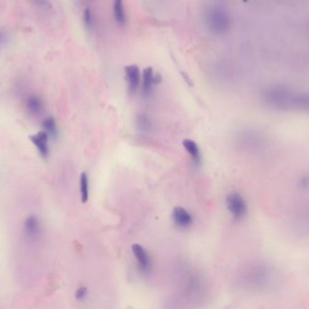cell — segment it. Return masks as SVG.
<instances>
[{
  "label": "cell",
  "instance_id": "7",
  "mask_svg": "<svg viewBox=\"0 0 309 309\" xmlns=\"http://www.w3.org/2000/svg\"><path fill=\"white\" fill-rule=\"evenodd\" d=\"M131 251L134 255L135 259L137 260L138 263H139V267L141 268V270L144 273H148L149 270H150V267H151L150 266L151 262H150L149 256L147 254L145 247H142L139 244H133L131 246Z\"/></svg>",
  "mask_w": 309,
  "mask_h": 309
},
{
  "label": "cell",
  "instance_id": "12",
  "mask_svg": "<svg viewBox=\"0 0 309 309\" xmlns=\"http://www.w3.org/2000/svg\"><path fill=\"white\" fill-rule=\"evenodd\" d=\"M114 16L117 24L124 26L126 23V14L124 9V0H114Z\"/></svg>",
  "mask_w": 309,
  "mask_h": 309
},
{
  "label": "cell",
  "instance_id": "1",
  "mask_svg": "<svg viewBox=\"0 0 309 309\" xmlns=\"http://www.w3.org/2000/svg\"><path fill=\"white\" fill-rule=\"evenodd\" d=\"M263 97L266 103L276 108L308 107L309 99L307 95L295 93L282 86H273L264 91Z\"/></svg>",
  "mask_w": 309,
  "mask_h": 309
},
{
  "label": "cell",
  "instance_id": "17",
  "mask_svg": "<svg viewBox=\"0 0 309 309\" xmlns=\"http://www.w3.org/2000/svg\"><path fill=\"white\" fill-rule=\"evenodd\" d=\"M138 126L141 130H148L150 129V126H151V123H150V120L149 118L145 115V114H141L138 116L137 119Z\"/></svg>",
  "mask_w": 309,
  "mask_h": 309
},
{
  "label": "cell",
  "instance_id": "11",
  "mask_svg": "<svg viewBox=\"0 0 309 309\" xmlns=\"http://www.w3.org/2000/svg\"><path fill=\"white\" fill-rule=\"evenodd\" d=\"M40 223L39 220L34 217L30 216L25 221V229L29 237H36L40 232Z\"/></svg>",
  "mask_w": 309,
  "mask_h": 309
},
{
  "label": "cell",
  "instance_id": "14",
  "mask_svg": "<svg viewBox=\"0 0 309 309\" xmlns=\"http://www.w3.org/2000/svg\"><path fill=\"white\" fill-rule=\"evenodd\" d=\"M80 194L82 202H87L89 199V180L85 172H82L80 176Z\"/></svg>",
  "mask_w": 309,
  "mask_h": 309
},
{
  "label": "cell",
  "instance_id": "13",
  "mask_svg": "<svg viewBox=\"0 0 309 309\" xmlns=\"http://www.w3.org/2000/svg\"><path fill=\"white\" fill-rule=\"evenodd\" d=\"M42 127L44 130L49 134V137L56 139L58 136V129L56 126L55 118L50 116L46 118L42 123Z\"/></svg>",
  "mask_w": 309,
  "mask_h": 309
},
{
  "label": "cell",
  "instance_id": "6",
  "mask_svg": "<svg viewBox=\"0 0 309 309\" xmlns=\"http://www.w3.org/2000/svg\"><path fill=\"white\" fill-rule=\"evenodd\" d=\"M32 144L36 147L43 157H48L49 154V134L45 130H40L36 134L29 136Z\"/></svg>",
  "mask_w": 309,
  "mask_h": 309
},
{
  "label": "cell",
  "instance_id": "19",
  "mask_svg": "<svg viewBox=\"0 0 309 309\" xmlns=\"http://www.w3.org/2000/svg\"><path fill=\"white\" fill-rule=\"evenodd\" d=\"M5 39H6V37L4 36V34L0 32V43H4Z\"/></svg>",
  "mask_w": 309,
  "mask_h": 309
},
{
  "label": "cell",
  "instance_id": "5",
  "mask_svg": "<svg viewBox=\"0 0 309 309\" xmlns=\"http://www.w3.org/2000/svg\"><path fill=\"white\" fill-rule=\"evenodd\" d=\"M126 80L128 82V88L130 93H134L141 82V71L135 65H127L124 68Z\"/></svg>",
  "mask_w": 309,
  "mask_h": 309
},
{
  "label": "cell",
  "instance_id": "9",
  "mask_svg": "<svg viewBox=\"0 0 309 309\" xmlns=\"http://www.w3.org/2000/svg\"><path fill=\"white\" fill-rule=\"evenodd\" d=\"M157 82V76L154 75L151 67H147L144 70L143 74V90L144 94L148 96L151 94L152 86Z\"/></svg>",
  "mask_w": 309,
  "mask_h": 309
},
{
  "label": "cell",
  "instance_id": "16",
  "mask_svg": "<svg viewBox=\"0 0 309 309\" xmlns=\"http://www.w3.org/2000/svg\"><path fill=\"white\" fill-rule=\"evenodd\" d=\"M31 2L34 4L35 7H39L45 11H52L53 6L50 0H31Z\"/></svg>",
  "mask_w": 309,
  "mask_h": 309
},
{
  "label": "cell",
  "instance_id": "10",
  "mask_svg": "<svg viewBox=\"0 0 309 309\" xmlns=\"http://www.w3.org/2000/svg\"><path fill=\"white\" fill-rule=\"evenodd\" d=\"M182 145H183L186 151L190 153V155L192 156L194 163L199 164V163H200L201 157H200L199 146L197 145V144L193 140H191V139H184L182 141Z\"/></svg>",
  "mask_w": 309,
  "mask_h": 309
},
{
  "label": "cell",
  "instance_id": "3",
  "mask_svg": "<svg viewBox=\"0 0 309 309\" xmlns=\"http://www.w3.org/2000/svg\"><path fill=\"white\" fill-rule=\"evenodd\" d=\"M227 207L236 220H241L247 212L246 202L238 193H231L228 196Z\"/></svg>",
  "mask_w": 309,
  "mask_h": 309
},
{
  "label": "cell",
  "instance_id": "8",
  "mask_svg": "<svg viewBox=\"0 0 309 309\" xmlns=\"http://www.w3.org/2000/svg\"><path fill=\"white\" fill-rule=\"evenodd\" d=\"M172 217L174 222L181 228L189 227L193 223V217L190 213L181 207H176L173 210Z\"/></svg>",
  "mask_w": 309,
  "mask_h": 309
},
{
  "label": "cell",
  "instance_id": "15",
  "mask_svg": "<svg viewBox=\"0 0 309 309\" xmlns=\"http://www.w3.org/2000/svg\"><path fill=\"white\" fill-rule=\"evenodd\" d=\"M82 19H83V23H84V26L86 27L87 29L92 30L93 28H95V16L93 11L90 9L89 7H86L83 11V14H82Z\"/></svg>",
  "mask_w": 309,
  "mask_h": 309
},
{
  "label": "cell",
  "instance_id": "20",
  "mask_svg": "<svg viewBox=\"0 0 309 309\" xmlns=\"http://www.w3.org/2000/svg\"><path fill=\"white\" fill-rule=\"evenodd\" d=\"M245 1H246V0H245Z\"/></svg>",
  "mask_w": 309,
  "mask_h": 309
},
{
  "label": "cell",
  "instance_id": "4",
  "mask_svg": "<svg viewBox=\"0 0 309 309\" xmlns=\"http://www.w3.org/2000/svg\"><path fill=\"white\" fill-rule=\"evenodd\" d=\"M26 109L32 116H39L45 111V103L37 95H29L26 99Z\"/></svg>",
  "mask_w": 309,
  "mask_h": 309
},
{
  "label": "cell",
  "instance_id": "2",
  "mask_svg": "<svg viewBox=\"0 0 309 309\" xmlns=\"http://www.w3.org/2000/svg\"><path fill=\"white\" fill-rule=\"evenodd\" d=\"M205 23L209 30L216 35H222L230 28V16L227 10L219 5H211L205 10Z\"/></svg>",
  "mask_w": 309,
  "mask_h": 309
},
{
  "label": "cell",
  "instance_id": "18",
  "mask_svg": "<svg viewBox=\"0 0 309 309\" xmlns=\"http://www.w3.org/2000/svg\"><path fill=\"white\" fill-rule=\"evenodd\" d=\"M87 294V289L85 287H80L79 289L76 290V298L77 300H82Z\"/></svg>",
  "mask_w": 309,
  "mask_h": 309
}]
</instances>
